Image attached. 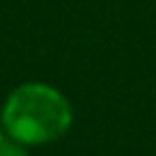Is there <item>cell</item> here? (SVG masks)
Instances as JSON below:
<instances>
[{
	"label": "cell",
	"mask_w": 156,
	"mask_h": 156,
	"mask_svg": "<svg viewBox=\"0 0 156 156\" xmlns=\"http://www.w3.org/2000/svg\"><path fill=\"white\" fill-rule=\"evenodd\" d=\"M0 156H28V151H25V147L21 145V142H2L0 145Z\"/></svg>",
	"instance_id": "obj_2"
},
{
	"label": "cell",
	"mask_w": 156,
	"mask_h": 156,
	"mask_svg": "<svg viewBox=\"0 0 156 156\" xmlns=\"http://www.w3.org/2000/svg\"><path fill=\"white\" fill-rule=\"evenodd\" d=\"M2 131H5V129H2V122H0V145L5 142V133H2Z\"/></svg>",
	"instance_id": "obj_3"
},
{
	"label": "cell",
	"mask_w": 156,
	"mask_h": 156,
	"mask_svg": "<svg viewBox=\"0 0 156 156\" xmlns=\"http://www.w3.org/2000/svg\"><path fill=\"white\" fill-rule=\"evenodd\" d=\"M0 122L12 140L37 147L60 140L71 126L73 112L53 85L25 83L7 97Z\"/></svg>",
	"instance_id": "obj_1"
}]
</instances>
